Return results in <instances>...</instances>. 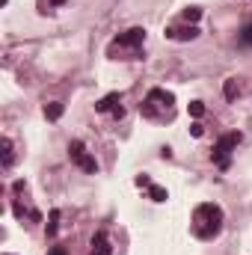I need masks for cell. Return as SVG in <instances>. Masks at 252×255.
I'll use <instances>...</instances> for the list:
<instances>
[{
  "label": "cell",
  "instance_id": "cell-14",
  "mask_svg": "<svg viewBox=\"0 0 252 255\" xmlns=\"http://www.w3.org/2000/svg\"><path fill=\"white\" fill-rule=\"evenodd\" d=\"M36 6H39V12L45 15V12H51V9H57V6H65V0H36Z\"/></svg>",
  "mask_w": 252,
  "mask_h": 255
},
{
  "label": "cell",
  "instance_id": "cell-7",
  "mask_svg": "<svg viewBox=\"0 0 252 255\" xmlns=\"http://www.w3.org/2000/svg\"><path fill=\"white\" fill-rule=\"evenodd\" d=\"M199 27L196 24H190V27H166V39H172V42H193V39H199Z\"/></svg>",
  "mask_w": 252,
  "mask_h": 255
},
{
  "label": "cell",
  "instance_id": "cell-3",
  "mask_svg": "<svg viewBox=\"0 0 252 255\" xmlns=\"http://www.w3.org/2000/svg\"><path fill=\"white\" fill-rule=\"evenodd\" d=\"M139 113L145 119H151V122H169L175 116V95L157 86V89H151L145 95V101L139 104Z\"/></svg>",
  "mask_w": 252,
  "mask_h": 255
},
{
  "label": "cell",
  "instance_id": "cell-9",
  "mask_svg": "<svg viewBox=\"0 0 252 255\" xmlns=\"http://www.w3.org/2000/svg\"><path fill=\"white\" fill-rule=\"evenodd\" d=\"M0 151H3V169H9L12 160H15V148H12V139H9V136L0 139Z\"/></svg>",
  "mask_w": 252,
  "mask_h": 255
},
{
  "label": "cell",
  "instance_id": "cell-17",
  "mask_svg": "<svg viewBox=\"0 0 252 255\" xmlns=\"http://www.w3.org/2000/svg\"><path fill=\"white\" fill-rule=\"evenodd\" d=\"M190 116H196V119L205 116V104L202 101H190Z\"/></svg>",
  "mask_w": 252,
  "mask_h": 255
},
{
  "label": "cell",
  "instance_id": "cell-16",
  "mask_svg": "<svg viewBox=\"0 0 252 255\" xmlns=\"http://www.w3.org/2000/svg\"><path fill=\"white\" fill-rule=\"evenodd\" d=\"M241 42H244L247 48H252V21H250V24H244V27H241Z\"/></svg>",
  "mask_w": 252,
  "mask_h": 255
},
{
  "label": "cell",
  "instance_id": "cell-8",
  "mask_svg": "<svg viewBox=\"0 0 252 255\" xmlns=\"http://www.w3.org/2000/svg\"><path fill=\"white\" fill-rule=\"evenodd\" d=\"M110 253H113L110 235H107V232H98V235L92 238V250H89V255H110Z\"/></svg>",
  "mask_w": 252,
  "mask_h": 255
},
{
  "label": "cell",
  "instance_id": "cell-6",
  "mask_svg": "<svg viewBox=\"0 0 252 255\" xmlns=\"http://www.w3.org/2000/svg\"><path fill=\"white\" fill-rule=\"evenodd\" d=\"M95 110H98V113H110L113 119H122V116H125L122 95H119V92H110V95H104V98L95 104Z\"/></svg>",
  "mask_w": 252,
  "mask_h": 255
},
{
  "label": "cell",
  "instance_id": "cell-18",
  "mask_svg": "<svg viewBox=\"0 0 252 255\" xmlns=\"http://www.w3.org/2000/svg\"><path fill=\"white\" fill-rule=\"evenodd\" d=\"M190 133H193V136H202V133H205V128H202L199 122H196V125L190 128Z\"/></svg>",
  "mask_w": 252,
  "mask_h": 255
},
{
  "label": "cell",
  "instance_id": "cell-15",
  "mask_svg": "<svg viewBox=\"0 0 252 255\" xmlns=\"http://www.w3.org/2000/svg\"><path fill=\"white\" fill-rule=\"evenodd\" d=\"M57 229H60V211H51V217H48V235H57Z\"/></svg>",
  "mask_w": 252,
  "mask_h": 255
},
{
  "label": "cell",
  "instance_id": "cell-5",
  "mask_svg": "<svg viewBox=\"0 0 252 255\" xmlns=\"http://www.w3.org/2000/svg\"><path fill=\"white\" fill-rule=\"evenodd\" d=\"M68 157H71V160H74L83 172H89V175H95V172H98V160L86 151V145H83L80 139H74V142L68 145Z\"/></svg>",
  "mask_w": 252,
  "mask_h": 255
},
{
  "label": "cell",
  "instance_id": "cell-10",
  "mask_svg": "<svg viewBox=\"0 0 252 255\" xmlns=\"http://www.w3.org/2000/svg\"><path fill=\"white\" fill-rule=\"evenodd\" d=\"M63 104H60V101H51V104H45V116H48V119H51V122H57V119H60V116H63Z\"/></svg>",
  "mask_w": 252,
  "mask_h": 255
},
{
  "label": "cell",
  "instance_id": "cell-13",
  "mask_svg": "<svg viewBox=\"0 0 252 255\" xmlns=\"http://www.w3.org/2000/svg\"><path fill=\"white\" fill-rule=\"evenodd\" d=\"M181 18H184L187 24H196V21L202 18V9H199V6H187V9L181 12Z\"/></svg>",
  "mask_w": 252,
  "mask_h": 255
},
{
  "label": "cell",
  "instance_id": "cell-2",
  "mask_svg": "<svg viewBox=\"0 0 252 255\" xmlns=\"http://www.w3.org/2000/svg\"><path fill=\"white\" fill-rule=\"evenodd\" d=\"M142 45H145V30L142 27H130V30L119 33L107 45V57H113V60H139L142 57Z\"/></svg>",
  "mask_w": 252,
  "mask_h": 255
},
{
  "label": "cell",
  "instance_id": "cell-4",
  "mask_svg": "<svg viewBox=\"0 0 252 255\" xmlns=\"http://www.w3.org/2000/svg\"><path fill=\"white\" fill-rule=\"evenodd\" d=\"M241 139H244V133L241 130H232V133H223L220 136V142L214 145V163L220 166V169H229V163H232V151L241 145Z\"/></svg>",
  "mask_w": 252,
  "mask_h": 255
},
{
  "label": "cell",
  "instance_id": "cell-20",
  "mask_svg": "<svg viewBox=\"0 0 252 255\" xmlns=\"http://www.w3.org/2000/svg\"><path fill=\"white\" fill-rule=\"evenodd\" d=\"M6 255H9V253H6Z\"/></svg>",
  "mask_w": 252,
  "mask_h": 255
},
{
  "label": "cell",
  "instance_id": "cell-1",
  "mask_svg": "<svg viewBox=\"0 0 252 255\" xmlns=\"http://www.w3.org/2000/svg\"><path fill=\"white\" fill-rule=\"evenodd\" d=\"M223 208L214 205V202H202L196 211H193V235L202 238V241H214L220 232H223Z\"/></svg>",
  "mask_w": 252,
  "mask_h": 255
},
{
  "label": "cell",
  "instance_id": "cell-11",
  "mask_svg": "<svg viewBox=\"0 0 252 255\" xmlns=\"http://www.w3.org/2000/svg\"><path fill=\"white\" fill-rule=\"evenodd\" d=\"M145 190H148V196H151V202H166V199H169V193L163 190V187H157V184H148Z\"/></svg>",
  "mask_w": 252,
  "mask_h": 255
},
{
  "label": "cell",
  "instance_id": "cell-19",
  "mask_svg": "<svg viewBox=\"0 0 252 255\" xmlns=\"http://www.w3.org/2000/svg\"><path fill=\"white\" fill-rule=\"evenodd\" d=\"M48 255H68V250H65V247H60V244H57V247H54V250H51V253Z\"/></svg>",
  "mask_w": 252,
  "mask_h": 255
},
{
  "label": "cell",
  "instance_id": "cell-12",
  "mask_svg": "<svg viewBox=\"0 0 252 255\" xmlns=\"http://www.w3.org/2000/svg\"><path fill=\"white\" fill-rule=\"evenodd\" d=\"M223 92H226V98H235V95H241V83H238V77H229Z\"/></svg>",
  "mask_w": 252,
  "mask_h": 255
}]
</instances>
